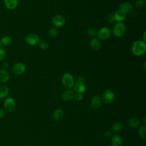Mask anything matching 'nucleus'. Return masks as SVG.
<instances>
[{
  "label": "nucleus",
  "instance_id": "nucleus-1",
  "mask_svg": "<svg viewBox=\"0 0 146 146\" xmlns=\"http://www.w3.org/2000/svg\"><path fill=\"white\" fill-rule=\"evenodd\" d=\"M146 51V43L143 40L135 41L131 46L132 53L136 56H140L145 54Z\"/></svg>",
  "mask_w": 146,
  "mask_h": 146
},
{
  "label": "nucleus",
  "instance_id": "nucleus-2",
  "mask_svg": "<svg viewBox=\"0 0 146 146\" xmlns=\"http://www.w3.org/2000/svg\"><path fill=\"white\" fill-rule=\"evenodd\" d=\"M61 82L63 87L67 89H71L75 84V79L73 75L68 72L64 74L61 79Z\"/></svg>",
  "mask_w": 146,
  "mask_h": 146
},
{
  "label": "nucleus",
  "instance_id": "nucleus-3",
  "mask_svg": "<svg viewBox=\"0 0 146 146\" xmlns=\"http://www.w3.org/2000/svg\"><path fill=\"white\" fill-rule=\"evenodd\" d=\"M126 31V26L123 22H117L115 24L112 33L116 38H120L123 36Z\"/></svg>",
  "mask_w": 146,
  "mask_h": 146
},
{
  "label": "nucleus",
  "instance_id": "nucleus-4",
  "mask_svg": "<svg viewBox=\"0 0 146 146\" xmlns=\"http://www.w3.org/2000/svg\"><path fill=\"white\" fill-rule=\"evenodd\" d=\"M16 108L15 99L10 96L6 98L3 102V110L7 112H13Z\"/></svg>",
  "mask_w": 146,
  "mask_h": 146
},
{
  "label": "nucleus",
  "instance_id": "nucleus-5",
  "mask_svg": "<svg viewBox=\"0 0 146 146\" xmlns=\"http://www.w3.org/2000/svg\"><path fill=\"white\" fill-rule=\"evenodd\" d=\"M25 41L28 45L34 46L39 44L40 38L38 34L35 33H30L25 36Z\"/></svg>",
  "mask_w": 146,
  "mask_h": 146
},
{
  "label": "nucleus",
  "instance_id": "nucleus-6",
  "mask_svg": "<svg viewBox=\"0 0 146 146\" xmlns=\"http://www.w3.org/2000/svg\"><path fill=\"white\" fill-rule=\"evenodd\" d=\"M111 35V30L107 27H101L96 33L97 38L100 40H104L108 39Z\"/></svg>",
  "mask_w": 146,
  "mask_h": 146
},
{
  "label": "nucleus",
  "instance_id": "nucleus-7",
  "mask_svg": "<svg viewBox=\"0 0 146 146\" xmlns=\"http://www.w3.org/2000/svg\"><path fill=\"white\" fill-rule=\"evenodd\" d=\"M26 70V66L22 62H17L15 63L12 67V72L17 75L23 74Z\"/></svg>",
  "mask_w": 146,
  "mask_h": 146
},
{
  "label": "nucleus",
  "instance_id": "nucleus-8",
  "mask_svg": "<svg viewBox=\"0 0 146 146\" xmlns=\"http://www.w3.org/2000/svg\"><path fill=\"white\" fill-rule=\"evenodd\" d=\"M52 23L55 28L62 27L66 23V18L62 15H56L52 19Z\"/></svg>",
  "mask_w": 146,
  "mask_h": 146
},
{
  "label": "nucleus",
  "instance_id": "nucleus-9",
  "mask_svg": "<svg viewBox=\"0 0 146 146\" xmlns=\"http://www.w3.org/2000/svg\"><path fill=\"white\" fill-rule=\"evenodd\" d=\"M102 99L105 104H111L115 99V94L110 90H106L103 94Z\"/></svg>",
  "mask_w": 146,
  "mask_h": 146
},
{
  "label": "nucleus",
  "instance_id": "nucleus-10",
  "mask_svg": "<svg viewBox=\"0 0 146 146\" xmlns=\"http://www.w3.org/2000/svg\"><path fill=\"white\" fill-rule=\"evenodd\" d=\"M119 9L125 13L126 14L132 11L133 7L132 4L129 2H121L119 6Z\"/></svg>",
  "mask_w": 146,
  "mask_h": 146
},
{
  "label": "nucleus",
  "instance_id": "nucleus-11",
  "mask_svg": "<svg viewBox=\"0 0 146 146\" xmlns=\"http://www.w3.org/2000/svg\"><path fill=\"white\" fill-rule=\"evenodd\" d=\"M74 96L75 92L71 89H67L63 92L62 95V98L65 102L71 101L74 98Z\"/></svg>",
  "mask_w": 146,
  "mask_h": 146
},
{
  "label": "nucleus",
  "instance_id": "nucleus-12",
  "mask_svg": "<svg viewBox=\"0 0 146 146\" xmlns=\"http://www.w3.org/2000/svg\"><path fill=\"white\" fill-rule=\"evenodd\" d=\"M102 102V98L99 95H95L91 100V106L94 109H98L101 107Z\"/></svg>",
  "mask_w": 146,
  "mask_h": 146
},
{
  "label": "nucleus",
  "instance_id": "nucleus-13",
  "mask_svg": "<svg viewBox=\"0 0 146 146\" xmlns=\"http://www.w3.org/2000/svg\"><path fill=\"white\" fill-rule=\"evenodd\" d=\"M5 6L9 10L15 9L18 5V0H3Z\"/></svg>",
  "mask_w": 146,
  "mask_h": 146
},
{
  "label": "nucleus",
  "instance_id": "nucleus-14",
  "mask_svg": "<svg viewBox=\"0 0 146 146\" xmlns=\"http://www.w3.org/2000/svg\"><path fill=\"white\" fill-rule=\"evenodd\" d=\"M113 16L116 22H123L126 18V14L119 9L115 11Z\"/></svg>",
  "mask_w": 146,
  "mask_h": 146
},
{
  "label": "nucleus",
  "instance_id": "nucleus-15",
  "mask_svg": "<svg viewBox=\"0 0 146 146\" xmlns=\"http://www.w3.org/2000/svg\"><path fill=\"white\" fill-rule=\"evenodd\" d=\"M90 46L92 50L98 51L101 48L100 40L97 38H93L90 41Z\"/></svg>",
  "mask_w": 146,
  "mask_h": 146
},
{
  "label": "nucleus",
  "instance_id": "nucleus-16",
  "mask_svg": "<svg viewBox=\"0 0 146 146\" xmlns=\"http://www.w3.org/2000/svg\"><path fill=\"white\" fill-rule=\"evenodd\" d=\"M112 146H122L123 139L122 137L117 135H113L111 139Z\"/></svg>",
  "mask_w": 146,
  "mask_h": 146
},
{
  "label": "nucleus",
  "instance_id": "nucleus-17",
  "mask_svg": "<svg viewBox=\"0 0 146 146\" xmlns=\"http://www.w3.org/2000/svg\"><path fill=\"white\" fill-rule=\"evenodd\" d=\"M10 79V74L9 72L5 69L0 70V82L2 83H7Z\"/></svg>",
  "mask_w": 146,
  "mask_h": 146
},
{
  "label": "nucleus",
  "instance_id": "nucleus-18",
  "mask_svg": "<svg viewBox=\"0 0 146 146\" xmlns=\"http://www.w3.org/2000/svg\"><path fill=\"white\" fill-rule=\"evenodd\" d=\"M74 92L76 93L83 94L86 91V86L84 83H75L74 86Z\"/></svg>",
  "mask_w": 146,
  "mask_h": 146
},
{
  "label": "nucleus",
  "instance_id": "nucleus-19",
  "mask_svg": "<svg viewBox=\"0 0 146 146\" xmlns=\"http://www.w3.org/2000/svg\"><path fill=\"white\" fill-rule=\"evenodd\" d=\"M9 94V87L6 85H0V99L7 98Z\"/></svg>",
  "mask_w": 146,
  "mask_h": 146
},
{
  "label": "nucleus",
  "instance_id": "nucleus-20",
  "mask_svg": "<svg viewBox=\"0 0 146 146\" xmlns=\"http://www.w3.org/2000/svg\"><path fill=\"white\" fill-rule=\"evenodd\" d=\"M0 43L2 46L7 47L10 46L12 43V39L10 36L5 35L2 36L0 39Z\"/></svg>",
  "mask_w": 146,
  "mask_h": 146
},
{
  "label": "nucleus",
  "instance_id": "nucleus-21",
  "mask_svg": "<svg viewBox=\"0 0 146 146\" xmlns=\"http://www.w3.org/2000/svg\"><path fill=\"white\" fill-rule=\"evenodd\" d=\"M64 116V111L60 109V108H58L55 110L52 114V117L53 119L55 120H59L63 118Z\"/></svg>",
  "mask_w": 146,
  "mask_h": 146
},
{
  "label": "nucleus",
  "instance_id": "nucleus-22",
  "mask_svg": "<svg viewBox=\"0 0 146 146\" xmlns=\"http://www.w3.org/2000/svg\"><path fill=\"white\" fill-rule=\"evenodd\" d=\"M127 124L129 127L131 128H136L140 125V121L136 117H131L128 119L127 121Z\"/></svg>",
  "mask_w": 146,
  "mask_h": 146
},
{
  "label": "nucleus",
  "instance_id": "nucleus-23",
  "mask_svg": "<svg viewBox=\"0 0 146 146\" xmlns=\"http://www.w3.org/2000/svg\"><path fill=\"white\" fill-rule=\"evenodd\" d=\"M122 128H123V125L121 123L117 121L113 124L111 129L113 133H118L122 129Z\"/></svg>",
  "mask_w": 146,
  "mask_h": 146
},
{
  "label": "nucleus",
  "instance_id": "nucleus-24",
  "mask_svg": "<svg viewBox=\"0 0 146 146\" xmlns=\"http://www.w3.org/2000/svg\"><path fill=\"white\" fill-rule=\"evenodd\" d=\"M139 135L140 137L145 139L146 138V126L141 125L139 129Z\"/></svg>",
  "mask_w": 146,
  "mask_h": 146
},
{
  "label": "nucleus",
  "instance_id": "nucleus-25",
  "mask_svg": "<svg viewBox=\"0 0 146 146\" xmlns=\"http://www.w3.org/2000/svg\"><path fill=\"white\" fill-rule=\"evenodd\" d=\"M48 34L51 38H55L58 35V31L55 27H52L49 29Z\"/></svg>",
  "mask_w": 146,
  "mask_h": 146
},
{
  "label": "nucleus",
  "instance_id": "nucleus-26",
  "mask_svg": "<svg viewBox=\"0 0 146 146\" xmlns=\"http://www.w3.org/2000/svg\"><path fill=\"white\" fill-rule=\"evenodd\" d=\"M49 44L45 40H42L41 42H39V47L41 50H46L48 48Z\"/></svg>",
  "mask_w": 146,
  "mask_h": 146
},
{
  "label": "nucleus",
  "instance_id": "nucleus-27",
  "mask_svg": "<svg viewBox=\"0 0 146 146\" xmlns=\"http://www.w3.org/2000/svg\"><path fill=\"white\" fill-rule=\"evenodd\" d=\"M145 2L143 0H136L135 2V6L137 9H142L144 7Z\"/></svg>",
  "mask_w": 146,
  "mask_h": 146
},
{
  "label": "nucleus",
  "instance_id": "nucleus-28",
  "mask_svg": "<svg viewBox=\"0 0 146 146\" xmlns=\"http://www.w3.org/2000/svg\"><path fill=\"white\" fill-rule=\"evenodd\" d=\"M87 34L90 35V36H95L96 35V33H97V30L94 27H89L88 29H87Z\"/></svg>",
  "mask_w": 146,
  "mask_h": 146
},
{
  "label": "nucleus",
  "instance_id": "nucleus-29",
  "mask_svg": "<svg viewBox=\"0 0 146 146\" xmlns=\"http://www.w3.org/2000/svg\"><path fill=\"white\" fill-rule=\"evenodd\" d=\"M106 19H107V22L108 23H110V24H113L116 22L115 19V18H114V16H113V14H108L107 15Z\"/></svg>",
  "mask_w": 146,
  "mask_h": 146
},
{
  "label": "nucleus",
  "instance_id": "nucleus-30",
  "mask_svg": "<svg viewBox=\"0 0 146 146\" xmlns=\"http://www.w3.org/2000/svg\"><path fill=\"white\" fill-rule=\"evenodd\" d=\"M6 56V52L5 50L2 47L0 48V62L3 61Z\"/></svg>",
  "mask_w": 146,
  "mask_h": 146
},
{
  "label": "nucleus",
  "instance_id": "nucleus-31",
  "mask_svg": "<svg viewBox=\"0 0 146 146\" xmlns=\"http://www.w3.org/2000/svg\"><path fill=\"white\" fill-rule=\"evenodd\" d=\"M86 80L84 77L82 76H79L76 79H75V83H84L85 84Z\"/></svg>",
  "mask_w": 146,
  "mask_h": 146
},
{
  "label": "nucleus",
  "instance_id": "nucleus-32",
  "mask_svg": "<svg viewBox=\"0 0 146 146\" xmlns=\"http://www.w3.org/2000/svg\"><path fill=\"white\" fill-rule=\"evenodd\" d=\"M74 98L78 100V101H81L83 99V94L80 93H76L75 94V96Z\"/></svg>",
  "mask_w": 146,
  "mask_h": 146
},
{
  "label": "nucleus",
  "instance_id": "nucleus-33",
  "mask_svg": "<svg viewBox=\"0 0 146 146\" xmlns=\"http://www.w3.org/2000/svg\"><path fill=\"white\" fill-rule=\"evenodd\" d=\"M6 111L3 109H0V119H2L5 116Z\"/></svg>",
  "mask_w": 146,
  "mask_h": 146
},
{
  "label": "nucleus",
  "instance_id": "nucleus-34",
  "mask_svg": "<svg viewBox=\"0 0 146 146\" xmlns=\"http://www.w3.org/2000/svg\"><path fill=\"white\" fill-rule=\"evenodd\" d=\"M2 66H3V69H5V70H6V68H7L9 66V64L8 62H4L2 64Z\"/></svg>",
  "mask_w": 146,
  "mask_h": 146
},
{
  "label": "nucleus",
  "instance_id": "nucleus-35",
  "mask_svg": "<svg viewBox=\"0 0 146 146\" xmlns=\"http://www.w3.org/2000/svg\"><path fill=\"white\" fill-rule=\"evenodd\" d=\"M111 135V133H110V132H109V131H107V132H106L105 133H104V136H105L106 137H110Z\"/></svg>",
  "mask_w": 146,
  "mask_h": 146
},
{
  "label": "nucleus",
  "instance_id": "nucleus-36",
  "mask_svg": "<svg viewBox=\"0 0 146 146\" xmlns=\"http://www.w3.org/2000/svg\"><path fill=\"white\" fill-rule=\"evenodd\" d=\"M145 35H146V32L145 31H144V33H143V41H144V42H145L146 41V39H145Z\"/></svg>",
  "mask_w": 146,
  "mask_h": 146
},
{
  "label": "nucleus",
  "instance_id": "nucleus-37",
  "mask_svg": "<svg viewBox=\"0 0 146 146\" xmlns=\"http://www.w3.org/2000/svg\"><path fill=\"white\" fill-rule=\"evenodd\" d=\"M1 47H2V45H1V43H0V48Z\"/></svg>",
  "mask_w": 146,
  "mask_h": 146
},
{
  "label": "nucleus",
  "instance_id": "nucleus-38",
  "mask_svg": "<svg viewBox=\"0 0 146 146\" xmlns=\"http://www.w3.org/2000/svg\"><path fill=\"white\" fill-rule=\"evenodd\" d=\"M143 1H145V0H143Z\"/></svg>",
  "mask_w": 146,
  "mask_h": 146
}]
</instances>
